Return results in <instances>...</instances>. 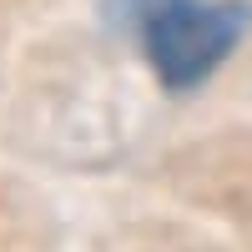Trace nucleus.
<instances>
[{
    "label": "nucleus",
    "mask_w": 252,
    "mask_h": 252,
    "mask_svg": "<svg viewBox=\"0 0 252 252\" xmlns=\"http://www.w3.org/2000/svg\"><path fill=\"white\" fill-rule=\"evenodd\" d=\"M121 10L146 66L172 91L202 86L247 31L242 0H121Z\"/></svg>",
    "instance_id": "1"
}]
</instances>
